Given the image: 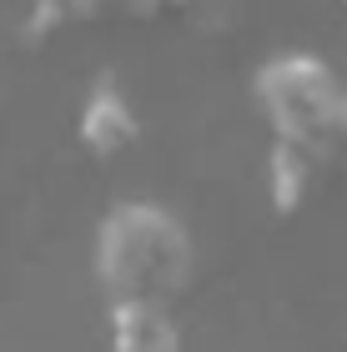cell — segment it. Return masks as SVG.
<instances>
[{"instance_id": "obj_1", "label": "cell", "mask_w": 347, "mask_h": 352, "mask_svg": "<svg viewBox=\"0 0 347 352\" xmlns=\"http://www.w3.org/2000/svg\"><path fill=\"white\" fill-rule=\"evenodd\" d=\"M192 236L161 206H116L96 242V277L111 302H166L192 277Z\"/></svg>"}, {"instance_id": "obj_2", "label": "cell", "mask_w": 347, "mask_h": 352, "mask_svg": "<svg viewBox=\"0 0 347 352\" xmlns=\"http://www.w3.org/2000/svg\"><path fill=\"white\" fill-rule=\"evenodd\" d=\"M257 96L272 116L277 146L327 162L347 146V86L312 56H282L257 76Z\"/></svg>"}, {"instance_id": "obj_3", "label": "cell", "mask_w": 347, "mask_h": 352, "mask_svg": "<svg viewBox=\"0 0 347 352\" xmlns=\"http://www.w3.org/2000/svg\"><path fill=\"white\" fill-rule=\"evenodd\" d=\"M111 352H181L166 302H111Z\"/></svg>"}, {"instance_id": "obj_4", "label": "cell", "mask_w": 347, "mask_h": 352, "mask_svg": "<svg viewBox=\"0 0 347 352\" xmlns=\"http://www.w3.org/2000/svg\"><path fill=\"white\" fill-rule=\"evenodd\" d=\"M81 136L96 151H121L126 141L136 136V121H131V111L121 106V96H96L91 111H86V121H81Z\"/></svg>"}]
</instances>
